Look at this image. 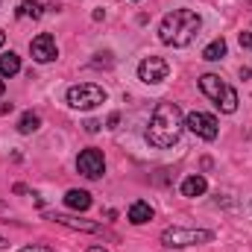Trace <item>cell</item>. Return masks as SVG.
I'll list each match as a JSON object with an SVG mask.
<instances>
[{
  "label": "cell",
  "instance_id": "5b68a950",
  "mask_svg": "<svg viewBox=\"0 0 252 252\" xmlns=\"http://www.w3.org/2000/svg\"><path fill=\"white\" fill-rule=\"evenodd\" d=\"M100 103H106V91L100 85H94V82H79V85L67 88V106L76 109V112L97 109Z\"/></svg>",
  "mask_w": 252,
  "mask_h": 252
},
{
  "label": "cell",
  "instance_id": "ac0fdd59",
  "mask_svg": "<svg viewBox=\"0 0 252 252\" xmlns=\"http://www.w3.org/2000/svg\"><path fill=\"white\" fill-rule=\"evenodd\" d=\"M241 47L252 50V32H241Z\"/></svg>",
  "mask_w": 252,
  "mask_h": 252
},
{
  "label": "cell",
  "instance_id": "277c9868",
  "mask_svg": "<svg viewBox=\"0 0 252 252\" xmlns=\"http://www.w3.org/2000/svg\"><path fill=\"white\" fill-rule=\"evenodd\" d=\"M214 232L208 229H185V226H170L161 232V244L170 250H182V247H199V244H211Z\"/></svg>",
  "mask_w": 252,
  "mask_h": 252
},
{
  "label": "cell",
  "instance_id": "8992f818",
  "mask_svg": "<svg viewBox=\"0 0 252 252\" xmlns=\"http://www.w3.org/2000/svg\"><path fill=\"white\" fill-rule=\"evenodd\" d=\"M185 126H188L196 138H202V141H214L220 135L217 118L214 115H205V112H190L188 118H185Z\"/></svg>",
  "mask_w": 252,
  "mask_h": 252
},
{
  "label": "cell",
  "instance_id": "44dd1931",
  "mask_svg": "<svg viewBox=\"0 0 252 252\" xmlns=\"http://www.w3.org/2000/svg\"><path fill=\"white\" fill-rule=\"evenodd\" d=\"M6 112H12V103H0V115H6Z\"/></svg>",
  "mask_w": 252,
  "mask_h": 252
},
{
  "label": "cell",
  "instance_id": "4fadbf2b",
  "mask_svg": "<svg viewBox=\"0 0 252 252\" xmlns=\"http://www.w3.org/2000/svg\"><path fill=\"white\" fill-rule=\"evenodd\" d=\"M15 15L21 18V21H27V18H32V21H38L41 15H44V6L38 3V0H24L18 9H15Z\"/></svg>",
  "mask_w": 252,
  "mask_h": 252
},
{
  "label": "cell",
  "instance_id": "ba28073f",
  "mask_svg": "<svg viewBox=\"0 0 252 252\" xmlns=\"http://www.w3.org/2000/svg\"><path fill=\"white\" fill-rule=\"evenodd\" d=\"M167 73H170V64L164 62L161 56H147L144 62L138 64V79L147 82V85H158V82H164Z\"/></svg>",
  "mask_w": 252,
  "mask_h": 252
},
{
  "label": "cell",
  "instance_id": "7a4b0ae2",
  "mask_svg": "<svg viewBox=\"0 0 252 252\" xmlns=\"http://www.w3.org/2000/svg\"><path fill=\"white\" fill-rule=\"evenodd\" d=\"M202 30V18L193 9H173L161 18L158 24V38L167 47H188L190 41L199 35Z\"/></svg>",
  "mask_w": 252,
  "mask_h": 252
},
{
  "label": "cell",
  "instance_id": "7402d4cb",
  "mask_svg": "<svg viewBox=\"0 0 252 252\" xmlns=\"http://www.w3.org/2000/svg\"><path fill=\"white\" fill-rule=\"evenodd\" d=\"M88 252H109V250H103V247H88Z\"/></svg>",
  "mask_w": 252,
  "mask_h": 252
},
{
  "label": "cell",
  "instance_id": "d6986e66",
  "mask_svg": "<svg viewBox=\"0 0 252 252\" xmlns=\"http://www.w3.org/2000/svg\"><path fill=\"white\" fill-rule=\"evenodd\" d=\"M100 121H88V124H85V132H91V135H94V132H100Z\"/></svg>",
  "mask_w": 252,
  "mask_h": 252
},
{
  "label": "cell",
  "instance_id": "5bb4252c",
  "mask_svg": "<svg viewBox=\"0 0 252 252\" xmlns=\"http://www.w3.org/2000/svg\"><path fill=\"white\" fill-rule=\"evenodd\" d=\"M208 188V182L202 179V176H188L185 182H182V196H202Z\"/></svg>",
  "mask_w": 252,
  "mask_h": 252
},
{
  "label": "cell",
  "instance_id": "603a6c76",
  "mask_svg": "<svg viewBox=\"0 0 252 252\" xmlns=\"http://www.w3.org/2000/svg\"><path fill=\"white\" fill-rule=\"evenodd\" d=\"M3 44H6V32L0 30V47H3Z\"/></svg>",
  "mask_w": 252,
  "mask_h": 252
},
{
  "label": "cell",
  "instance_id": "9c48e42d",
  "mask_svg": "<svg viewBox=\"0 0 252 252\" xmlns=\"http://www.w3.org/2000/svg\"><path fill=\"white\" fill-rule=\"evenodd\" d=\"M30 53H32V59L41 64L53 62L56 56H59V47H56V38L50 35V32H41V35H35L32 41H30Z\"/></svg>",
  "mask_w": 252,
  "mask_h": 252
},
{
  "label": "cell",
  "instance_id": "9a60e30c",
  "mask_svg": "<svg viewBox=\"0 0 252 252\" xmlns=\"http://www.w3.org/2000/svg\"><path fill=\"white\" fill-rule=\"evenodd\" d=\"M21 70V59H18V53H3L0 56V76H15Z\"/></svg>",
  "mask_w": 252,
  "mask_h": 252
},
{
  "label": "cell",
  "instance_id": "d4e9b609",
  "mask_svg": "<svg viewBox=\"0 0 252 252\" xmlns=\"http://www.w3.org/2000/svg\"><path fill=\"white\" fill-rule=\"evenodd\" d=\"M3 247H9V244H6V238H0V250H3Z\"/></svg>",
  "mask_w": 252,
  "mask_h": 252
},
{
  "label": "cell",
  "instance_id": "52a82bcc",
  "mask_svg": "<svg viewBox=\"0 0 252 252\" xmlns=\"http://www.w3.org/2000/svg\"><path fill=\"white\" fill-rule=\"evenodd\" d=\"M76 170L85 176V179H100L103 173H106V158H103V153L100 150H82L79 156H76Z\"/></svg>",
  "mask_w": 252,
  "mask_h": 252
},
{
  "label": "cell",
  "instance_id": "2e32d148",
  "mask_svg": "<svg viewBox=\"0 0 252 252\" xmlns=\"http://www.w3.org/2000/svg\"><path fill=\"white\" fill-rule=\"evenodd\" d=\"M38 129H41V118H38L35 112L21 115V121H18V132H21V135H32V132H38Z\"/></svg>",
  "mask_w": 252,
  "mask_h": 252
},
{
  "label": "cell",
  "instance_id": "484cf974",
  "mask_svg": "<svg viewBox=\"0 0 252 252\" xmlns=\"http://www.w3.org/2000/svg\"><path fill=\"white\" fill-rule=\"evenodd\" d=\"M3 91H6V85H3V79H0V97H3Z\"/></svg>",
  "mask_w": 252,
  "mask_h": 252
},
{
  "label": "cell",
  "instance_id": "e0dca14e",
  "mask_svg": "<svg viewBox=\"0 0 252 252\" xmlns=\"http://www.w3.org/2000/svg\"><path fill=\"white\" fill-rule=\"evenodd\" d=\"M223 56H226V41H223V38H214V41L202 50V59H205V62H220Z\"/></svg>",
  "mask_w": 252,
  "mask_h": 252
},
{
  "label": "cell",
  "instance_id": "8fae6325",
  "mask_svg": "<svg viewBox=\"0 0 252 252\" xmlns=\"http://www.w3.org/2000/svg\"><path fill=\"white\" fill-rule=\"evenodd\" d=\"M64 205L70 211H88L91 208V193L88 190H79V188H70L64 193Z\"/></svg>",
  "mask_w": 252,
  "mask_h": 252
},
{
  "label": "cell",
  "instance_id": "30bf717a",
  "mask_svg": "<svg viewBox=\"0 0 252 252\" xmlns=\"http://www.w3.org/2000/svg\"><path fill=\"white\" fill-rule=\"evenodd\" d=\"M53 223H59V226H67V229H79V232H103V226L100 223H94V220H79V217H70V214H47Z\"/></svg>",
  "mask_w": 252,
  "mask_h": 252
},
{
  "label": "cell",
  "instance_id": "cb8c5ba5",
  "mask_svg": "<svg viewBox=\"0 0 252 252\" xmlns=\"http://www.w3.org/2000/svg\"><path fill=\"white\" fill-rule=\"evenodd\" d=\"M3 211H9V208H6V202H3V199H0V214H3Z\"/></svg>",
  "mask_w": 252,
  "mask_h": 252
},
{
  "label": "cell",
  "instance_id": "3957f363",
  "mask_svg": "<svg viewBox=\"0 0 252 252\" xmlns=\"http://www.w3.org/2000/svg\"><path fill=\"white\" fill-rule=\"evenodd\" d=\"M199 91H202L208 100H214V106H217L223 115L238 112V91H235L232 85H226L217 73H202V76H199Z\"/></svg>",
  "mask_w": 252,
  "mask_h": 252
},
{
  "label": "cell",
  "instance_id": "6da1fadb",
  "mask_svg": "<svg viewBox=\"0 0 252 252\" xmlns=\"http://www.w3.org/2000/svg\"><path fill=\"white\" fill-rule=\"evenodd\" d=\"M182 129H185V118H182L179 106L164 100L153 109V118H150V126H147V141L158 150H167L179 141Z\"/></svg>",
  "mask_w": 252,
  "mask_h": 252
},
{
  "label": "cell",
  "instance_id": "7c38bea8",
  "mask_svg": "<svg viewBox=\"0 0 252 252\" xmlns=\"http://www.w3.org/2000/svg\"><path fill=\"white\" fill-rule=\"evenodd\" d=\"M153 220V205L150 202H132L129 205V223H135V226H144V223H150Z\"/></svg>",
  "mask_w": 252,
  "mask_h": 252
},
{
  "label": "cell",
  "instance_id": "ffe728a7",
  "mask_svg": "<svg viewBox=\"0 0 252 252\" xmlns=\"http://www.w3.org/2000/svg\"><path fill=\"white\" fill-rule=\"evenodd\" d=\"M21 252H53L50 247H27V250H21Z\"/></svg>",
  "mask_w": 252,
  "mask_h": 252
}]
</instances>
